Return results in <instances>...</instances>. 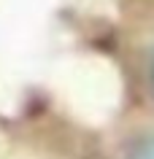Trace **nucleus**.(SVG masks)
<instances>
[{"label": "nucleus", "mask_w": 154, "mask_h": 159, "mask_svg": "<svg viewBox=\"0 0 154 159\" xmlns=\"http://www.w3.org/2000/svg\"><path fill=\"white\" fill-rule=\"evenodd\" d=\"M149 75H152V92H154V51H152V65H149Z\"/></svg>", "instance_id": "obj_2"}, {"label": "nucleus", "mask_w": 154, "mask_h": 159, "mask_svg": "<svg viewBox=\"0 0 154 159\" xmlns=\"http://www.w3.org/2000/svg\"><path fill=\"white\" fill-rule=\"evenodd\" d=\"M124 159H154V135H143L130 146Z\"/></svg>", "instance_id": "obj_1"}]
</instances>
